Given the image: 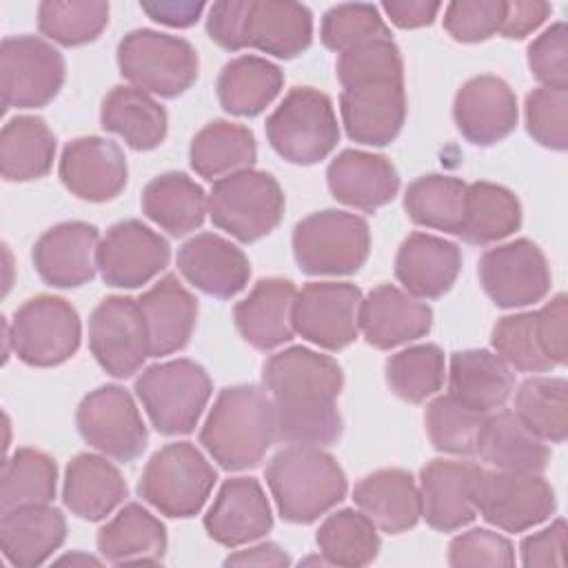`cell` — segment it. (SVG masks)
Here are the masks:
<instances>
[{
  "label": "cell",
  "mask_w": 568,
  "mask_h": 568,
  "mask_svg": "<svg viewBox=\"0 0 568 568\" xmlns=\"http://www.w3.org/2000/svg\"><path fill=\"white\" fill-rule=\"evenodd\" d=\"M275 408V435L288 444H326L342 430L335 399L344 386L339 364L304 346L271 355L262 366Z\"/></svg>",
  "instance_id": "obj_1"
},
{
  "label": "cell",
  "mask_w": 568,
  "mask_h": 568,
  "mask_svg": "<svg viewBox=\"0 0 568 568\" xmlns=\"http://www.w3.org/2000/svg\"><path fill=\"white\" fill-rule=\"evenodd\" d=\"M273 442V399L253 384L222 388L200 430V444L224 470L257 466Z\"/></svg>",
  "instance_id": "obj_2"
},
{
  "label": "cell",
  "mask_w": 568,
  "mask_h": 568,
  "mask_svg": "<svg viewBox=\"0 0 568 568\" xmlns=\"http://www.w3.org/2000/svg\"><path fill=\"white\" fill-rule=\"evenodd\" d=\"M277 513L288 524H313L346 497V475L337 459L313 444H291L264 470Z\"/></svg>",
  "instance_id": "obj_3"
},
{
  "label": "cell",
  "mask_w": 568,
  "mask_h": 568,
  "mask_svg": "<svg viewBox=\"0 0 568 568\" xmlns=\"http://www.w3.org/2000/svg\"><path fill=\"white\" fill-rule=\"evenodd\" d=\"M135 395L162 435H189L211 397V377L193 359L160 362L140 373Z\"/></svg>",
  "instance_id": "obj_4"
},
{
  "label": "cell",
  "mask_w": 568,
  "mask_h": 568,
  "mask_svg": "<svg viewBox=\"0 0 568 568\" xmlns=\"http://www.w3.org/2000/svg\"><path fill=\"white\" fill-rule=\"evenodd\" d=\"M215 479V468L191 442H175L151 455L138 495L162 515L186 519L202 510Z\"/></svg>",
  "instance_id": "obj_5"
},
{
  "label": "cell",
  "mask_w": 568,
  "mask_h": 568,
  "mask_svg": "<svg viewBox=\"0 0 568 568\" xmlns=\"http://www.w3.org/2000/svg\"><path fill=\"white\" fill-rule=\"evenodd\" d=\"M273 151L293 164H315L339 142L333 102L313 87H293L266 118Z\"/></svg>",
  "instance_id": "obj_6"
},
{
  "label": "cell",
  "mask_w": 568,
  "mask_h": 568,
  "mask_svg": "<svg viewBox=\"0 0 568 568\" xmlns=\"http://www.w3.org/2000/svg\"><path fill=\"white\" fill-rule=\"evenodd\" d=\"M368 251V224L355 213L326 209L293 229V255L306 275H351L364 266Z\"/></svg>",
  "instance_id": "obj_7"
},
{
  "label": "cell",
  "mask_w": 568,
  "mask_h": 568,
  "mask_svg": "<svg viewBox=\"0 0 568 568\" xmlns=\"http://www.w3.org/2000/svg\"><path fill=\"white\" fill-rule=\"evenodd\" d=\"M206 213L220 231L248 244L280 224L284 193L271 173L244 169L213 182Z\"/></svg>",
  "instance_id": "obj_8"
},
{
  "label": "cell",
  "mask_w": 568,
  "mask_h": 568,
  "mask_svg": "<svg viewBox=\"0 0 568 568\" xmlns=\"http://www.w3.org/2000/svg\"><path fill=\"white\" fill-rule=\"evenodd\" d=\"M118 67L135 89L178 98L197 78V53L184 38L135 29L118 44Z\"/></svg>",
  "instance_id": "obj_9"
},
{
  "label": "cell",
  "mask_w": 568,
  "mask_h": 568,
  "mask_svg": "<svg viewBox=\"0 0 568 568\" xmlns=\"http://www.w3.org/2000/svg\"><path fill=\"white\" fill-rule=\"evenodd\" d=\"M4 333L20 362L38 368L71 359L80 346L82 328L71 302L55 295H36L16 308Z\"/></svg>",
  "instance_id": "obj_10"
},
{
  "label": "cell",
  "mask_w": 568,
  "mask_h": 568,
  "mask_svg": "<svg viewBox=\"0 0 568 568\" xmlns=\"http://www.w3.org/2000/svg\"><path fill=\"white\" fill-rule=\"evenodd\" d=\"M62 53L36 38L11 36L0 49V89L4 109H38L49 104L64 84Z\"/></svg>",
  "instance_id": "obj_11"
},
{
  "label": "cell",
  "mask_w": 568,
  "mask_h": 568,
  "mask_svg": "<svg viewBox=\"0 0 568 568\" xmlns=\"http://www.w3.org/2000/svg\"><path fill=\"white\" fill-rule=\"evenodd\" d=\"M75 424L89 446L124 464L138 459L149 442L131 393L118 384L91 390L78 406Z\"/></svg>",
  "instance_id": "obj_12"
},
{
  "label": "cell",
  "mask_w": 568,
  "mask_h": 568,
  "mask_svg": "<svg viewBox=\"0 0 568 568\" xmlns=\"http://www.w3.org/2000/svg\"><path fill=\"white\" fill-rule=\"evenodd\" d=\"M477 513L506 532H524L546 521L555 508V490L539 473L484 470L475 486Z\"/></svg>",
  "instance_id": "obj_13"
},
{
  "label": "cell",
  "mask_w": 568,
  "mask_h": 568,
  "mask_svg": "<svg viewBox=\"0 0 568 568\" xmlns=\"http://www.w3.org/2000/svg\"><path fill=\"white\" fill-rule=\"evenodd\" d=\"M362 291L351 282H311L293 302V328L324 351H342L359 333Z\"/></svg>",
  "instance_id": "obj_14"
},
{
  "label": "cell",
  "mask_w": 568,
  "mask_h": 568,
  "mask_svg": "<svg viewBox=\"0 0 568 568\" xmlns=\"http://www.w3.org/2000/svg\"><path fill=\"white\" fill-rule=\"evenodd\" d=\"M477 273L484 293L499 308H521L541 302L550 291L546 255L526 237L488 248L479 260Z\"/></svg>",
  "instance_id": "obj_15"
},
{
  "label": "cell",
  "mask_w": 568,
  "mask_h": 568,
  "mask_svg": "<svg viewBox=\"0 0 568 568\" xmlns=\"http://www.w3.org/2000/svg\"><path fill=\"white\" fill-rule=\"evenodd\" d=\"M89 348L98 364L113 377L138 373L149 351V335L138 300L111 295L89 317Z\"/></svg>",
  "instance_id": "obj_16"
},
{
  "label": "cell",
  "mask_w": 568,
  "mask_h": 568,
  "mask_svg": "<svg viewBox=\"0 0 568 568\" xmlns=\"http://www.w3.org/2000/svg\"><path fill=\"white\" fill-rule=\"evenodd\" d=\"M171 260L169 242L140 220L113 224L100 240L95 264L104 284L138 288L151 282Z\"/></svg>",
  "instance_id": "obj_17"
},
{
  "label": "cell",
  "mask_w": 568,
  "mask_h": 568,
  "mask_svg": "<svg viewBox=\"0 0 568 568\" xmlns=\"http://www.w3.org/2000/svg\"><path fill=\"white\" fill-rule=\"evenodd\" d=\"M481 468L470 462L430 459L419 470L422 517L439 532H453L477 517L475 486Z\"/></svg>",
  "instance_id": "obj_18"
},
{
  "label": "cell",
  "mask_w": 568,
  "mask_h": 568,
  "mask_svg": "<svg viewBox=\"0 0 568 568\" xmlns=\"http://www.w3.org/2000/svg\"><path fill=\"white\" fill-rule=\"evenodd\" d=\"M62 184L84 202H109L126 186V158L106 138L84 135L71 140L60 155Z\"/></svg>",
  "instance_id": "obj_19"
},
{
  "label": "cell",
  "mask_w": 568,
  "mask_h": 568,
  "mask_svg": "<svg viewBox=\"0 0 568 568\" xmlns=\"http://www.w3.org/2000/svg\"><path fill=\"white\" fill-rule=\"evenodd\" d=\"M453 118L468 142L493 146L515 131L519 118L517 98L501 78L475 75L457 91Z\"/></svg>",
  "instance_id": "obj_20"
},
{
  "label": "cell",
  "mask_w": 568,
  "mask_h": 568,
  "mask_svg": "<svg viewBox=\"0 0 568 568\" xmlns=\"http://www.w3.org/2000/svg\"><path fill=\"white\" fill-rule=\"evenodd\" d=\"M339 111L353 142L386 146L399 135L406 120L404 82H366L342 89Z\"/></svg>",
  "instance_id": "obj_21"
},
{
  "label": "cell",
  "mask_w": 568,
  "mask_h": 568,
  "mask_svg": "<svg viewBox=\"0 0 568 568\" xmlns=\"http://www.w3.org/2000/svg\"><path fill=\"white\" fill-rule=\"evenodd\" d=\"M98 246L100 235L93 224L62 222L38 237L31 260L44 284L75 288L93 280Z\"/></svg>",
  "instance_id": "obj_22"
},
{
  "label": "cell",
  "mask_w": 568,
  "mask_h": 568,
  "mask_svg": "<svg viewBox=\"0 0 568 568\" xmlns=\"http://www.w3.org/2000/svg\"><path fill=\"white\" fill-rule=\"evenodd\" d=\"M204 528L213 541L237 548L264 537L273 528L268 499L255 477H231L220 486Z\"/></svg>",
  "instance_id": "obj_23"
},
{
  "label": "cell",
  "mask_w": 568,
  "mask_h": 568,
  "mask_svg": "<svg viewBox=\"0 0 568 568\" xmlns=\"http://www.w3.org/2000/svg\"><path fill=\"white\" fill-rule=\"evenodd\" d=\"M175 262L189 284L217 300L237 295L251 277V264L244 251L215 233H200L186 240Z\"/></svg>",
  "instance_id": "obj_24"
},
{
  "label": "cell",
  "mask_w": 568,
  "mask_h": 568,
  "mask_svg": "<svg viewBox=\"0 0 568 568\" xmlns=\"http://www.w3.org/2000/svg\"><path fill=\"white\" fill-rule=\"evenodd\" d=\"M430 326V306L393 284L375 286L359 304V331L364 339L379 351L419 339Z\"/></svg>",
  "instance_id": "obj_25"
},
{
  "label": "cell",
  "mask_w": 568,
  "mask_h": 568,
  "mask_svg": "<svg viewBox=\"0 0 568 568\" xmlns=\"http://www.w3.org/2000/svg\"><path fill=\"white\" fill-rule=\"evenodd\" d=\"M333 197L359 211H377L399 191V175L386 155L344 149L326 169Z\"/></svg>",
  "instance_id": "obj_26"
},
{
  "label": "cell",
  "mask_w": 568,
  "mask_h": 568,
  "mask_svg": "<svg viewBox=\"0 0 568 568\" xmlns=\"http://www.w3.org/2000/svg\"><path fill=\"white\" fill-rule=\"evenodd\" d=\"M459 271V246L430 233H410L395 257V277L408 295L422 300H437L448 293Z\"/></svg>",
  "instance_id": "obj_27"
},
{
  "label": "cell",
  "mask_w": 568,
  "mask_h": 568,
  "mask_svg": "<svg viewBox=\"0 0 568 568\" xmlns=\"http://www.w3.org/2000/svg\"><path fill=\"white\" fill-rule=\"evenodd\" d=\"M295 284L284 277H264L253 291L235 304L233 320L244 337L257 351H271L293 339Z\"/></svg>",
  "instance_id": "obj_28"
},
{
  "label": "cell",
  "mask_w": 568,
  "mask_h": 568,
  "mask_svg": "<svg viewBox=\"0 0 568 568\" xmlns=\"http://www.w3.org/2000/svg\"><path fill=\"white\" fill-rule=\"evenodd\" d=\"M67 539L64 515L49 504H27L0 517V546L9 564L33 568L44 564Z\"/></svg>",
  "instance_id": "obj_29"
},
{
  "label": "cell",
  "mask_w": 568,
  "mask_h": 568,
  "mask_svg": "<svg viewBox=\"0 0 568 568\" xmlns=\"http://www.w3.org/2000/svg\"><path fill=\"white\" fill-rule=\"evenodd\" d=\"M151 357L182 351L195 328L197 300L182 286L178 275H164L146 293L140 295Z\"/></svg>",
  "instance_id": "obj_30"
},
{
  "label": "cell",
  "mask_w": 568,
  "mask_h": 568,
  "mask_svg": "<svg viewBox=\"0 0 568 568\" xmlns=\"http://www.w3.org/2000/svg\"><path fill=\"white\" fill-rule=\"evenodd\" d=\"M359 510L384 532L399 535L422 517V497L415 479L402 468H382L362 477L353 488Z\"/></svg>",
  "instance_id": "obj_31"
},
{
  "label": "cell",
  "mask_w": 568,
  "mask_h": 568,
  "mask_svg": "<svg viewBox=\"0 0 568 568\" xmlns=\"http://www.w3.org/2000/svg\"><path fill=\"white\" fill-rule=\"evenodd\" d=\"M129 495L122 473L102 455L80 453L64 473L62 501L80 519L102 521Z\"/></svg>",
  "instance_id": "obj_32"
},
{
  "label": "cell",
  "mask_w": 568,
  "mask_h": 568,
  "mask_svg": "<svg viewBox=\"0 0 568 568\" xmlns=\"http://www.w3.org/2000/svg\"><path fill=\"white\" fill-rule=\"evenodd\" d=\"M513 388L515 377L499 355L486 348H468L450 355L448 395L464 406L488 415L508 402Z\"/></svg>",
  "instance_id": "obj_33"
},
{
  "label": "cell",
  "mask_w": 568,
  "mask_h": 568,
  "mask_svg": "<svg viewBox=\"0 0 568 568\" xmlns=\"http://www.w3.org/2000/svg\"><path fill=\"white\" fill-rule=\"evenodd\" d=\"M246 47L291 60L313 40V16L306 4L251 0L246 13Z\"/></svg>",
  "instance_id": "obj_34"
},
{
  "label": "cell",
  "mask_w": 568,
  "mask_h": 568,
  "mask_svg": "<svg viewBox=\"0 0 568 568\" xmlns=\"http://www.w3.org/2000/svg\"><path fill=\"white\" fill-rule=\"evenodd\" d=\"M98 550L115 566L162 564L166 555V528L140 504H126L98 530Z\"/></svg>",
  "instance_id": "obj_35"
},
{
  "label": "cell",
  "mask_w": 568,
  "mask_h": 568,
  "mask_svg": "<svg viewBox=\"0 0 568 568\" xmlns=\"http://www.w3.org/2000/svg\"><path fill=\"white\" fill-rule=\"evenodd\" d=\"M104 131L120 135L135 151H151L166 138L169 118L160 102L135 87H113L102 100Z\"/></svg>",
  "instance_id": "obj_36"
},
{
  "label": "cell",
  "mask_w": 568,
  "mask_h": 568,
  "mask_svg": "<svg viewBox=\"0 0 568 568\" xmlns=\"http://www.w3.org/2000/svg\"><path fill=\"white\" fill-rule=\"evenodd\" d=\"M477 455L497 470L541 473L548 466L550 448L513 410H497L486 415Z\"/></svg>",
  "instance_id": "obj_37"
},
{
  "label": "cell",
  "mask_w": 568,
  "mask_h": 568,
  "mask_svg": "<svg viewBox=\"0 0 568 568\" xmlns=\"http://www.w3.org/2000/svg\"><path fill=\"white\" fill-rule=\"evenodd\" d=\"M284 73L260 55H240L224 64L217 78V100L231 115L255 118L282 91Z\"/></svg>",
  "instance_id": "obj_38"
},
{
  "label": "cell",
  "mask_w": 568,
  "mask_h": 568,
  "mask_svg": "<svg viewBox=\"0 0 568 568\" xmlns=\"http://www.w3.org/2000/svg\"><path fill=\"white\" fill-rule=\"evenodd\" d=\"M142 211L158 226L180 237L202 226L206 213V195L186 173H162L142 191Z\"/></svg>",
  "instance_id": "obj_39"
},
{
  "label": "cell",
  "mask_w": 568,
  "mask_h": 568,
  "mask_svg": "<svg viewBox=\"0 0 568 568\" xmlns=\"http://www.w3.org/2000/svg\"><path fill=\"white\" fill-rule=\"evenodd\" d=\"M55 158V138L38 115H16L0 133V171L7 182L44 178Z\"/></svg>",
  "instance_id": "obj_40"
},
{
  "label": "cell",
  "mask_w": 568,
  "mask_h": 568,
  "mask_svg": "<svg viewBox=\"0 0 568 568\" xmlns=\"http://www.w3.org/2000/svg\"><path fill=\"white\" fill-rule=\"evenodd\" d=\"M255 158L257 146L251 129L229 120L209 122L195 133L189 149L193 171L211 182L251 169Z\"/></svg>",
  "instance_id": "obj_41"
},
{
  "label": "cell",
  "mask_w": 568,
  "mask_h": 568,
  "mask_svg": "<svg viewBox=\"0 0 568 568\" xmlns=\"http://www.w3.org/2000/svg\"><path fill=\"white\" fill-rule=\"evenodd\" d=\"M521 226V204L517 195L493 182H473L466 186L464 222L457 235L468 244H493Z\"/></svg>",
  "instance_id": "obj_42"
},
{
  "label": "cell",
  "mask_w": 568,
  "mask_h": 568,
  "mask_svg": "<svg viewBox=\"0 0 568 568\" xmlns=\"http://www.w3.org/2000/svg\"><path fill=\"white\" fill-rule=\"evenodd\" d=\"M466 186L468 184L453 175L430 173L417 178L404 193L408 220L426 229L457 235L464 222Z\"/></svg>",
  "instance_id": "obj_43"
},
{
  "label": "cell",
  "mask_w": 568,
  "mask_h": 568,
  "mask_svg": "<svg viewBox=\"0 0 568 568\" xmlns=\"http://www.w3.org/2000/svg\"><path fill=\"white\" fill-rule=\"evenodd\" d=\"M521 424L541 442L561 444L568 435V384L564 377H530L515 393Z\"/></svg>",
  "instance_id": "obj_44"
},
{
  "label": "cell",
  "mask_w": 568,
  "mask_h": 568,
  "mask_svg": "<svg viewBox=\"0 0 568 568\" xmlns=\"http://www.w3.org/2000/svg\"><path fill=\"white\" fill-rule=\"evenodd\" d=\"M315 541L326 564L333 566H366L379 552L377 526L364 513L353 508L328 515L322 521Z\"/></svg>",
  "instance_id": "obj_45"
},
{
  "label": "cell",
  "mask_w": 568,
  "mask_h": 568,
  "mask_svg": "<svg viewBox=\"0 0 568 568\" xmlns=\"http://www.w3.org/2000/svg\"><path fill=\"white\" fill-rule=\"evenodd\" d=\"M58 488L55 462L36 448H18L2 466L0 513L27 506L49 504Z\"/></svg>",
  "instance_id": "obj_46"
},
{
  "label": "cell",
  "mask_w": 568,
  "mask_h": 568,
  "mask_svg": "<svg viewBox=\"0 0 568 568\" xmlns=\"http://www.w3.org/2000/svg\"><path fill=\"white\" fill-rule=\"evenodd\" d=\"M106 24L109 2L47 0L38 7V27L42 36L62 47H80L93 42Z\"/></svg>",
  "instance_id": "obj_47"
},
{
  "label": "cell",
  "mask_w": 568,
  "mask_h": 568,
  "mask_svg": "<svg viewBox=\"0 0 568 568\" xmlns=\"http://www.w3.org/2000/svg\"><path fill=\"white\" fill-rule=\"evenodd\" d=\"M444 353L437 344L408 346L386 362V382L390 390L410 404H422L444 384Z\"/></svg>",
  "instance_id": "obj_48"
},
{
  "label": "cell",
  "mask_w": 568,
  "mask_h": 568,
  "mask_svg": "<svg viewBox=\"0 0 568 568\" xmlns=\"http://www.w3.org/2000/svg\"><path fill=\"white\" fill-rule=\"evenodd\" d=\"M424 424L433 448L448 455H477V444L486 424V413L473 410L450 395L426 406Z\"/></svg>",
  "instance_id": "obj_49"
},
{
  "label": "cell",
  "mask_w": 568,
  "mask_h": 568,
  "mask_svg": "<svg viewBox=\"0 0 568 568\" xmlns=\"http://www.w3.org/2000/svg\"><path fill=\"white\" fill-rule=\"evenodd\" d=\"M320 38L326 49L344 53L348 49H355L375 40H390V29L386 27L375 4L351 2V4H335L324 13Z\"/></svg>",
  "instance_id": "obj_50"
},
{
  "label": "cell",
  "mask_w": 568,
  "mask_h": 568,
  "mask_svg": "<svg viewBox=\"0 0 568 568\" xmlns=\"http://www.w3.org/2000/svg\"><path fill=\"white\" fill-rule=\"evenodd\" d=\"M490 342L497 355L517 371L544 373L555 368L541 346L535 311L501 317L493 328Z\"/></svg>",
  "instance_id": "obj_51"
},
{
  "label": "cell",
  "mask_w": 568,
  "mask_h": 568,
  "mask_svg": "<svg viewBox=\"0 0 568 568\" xmlns=\"http://www.w3.org/2000/svg\"><path fill=\"white\" fill-rule=\"evenodd\" d=\"M335 73L342 89L366 82H404V62L393 38L375 40L339 53Z\"/></svg>",
  "instance_id": "obj_52"
},
{
  "label": "cell",
  "mask_w": 568,
  "mask_h": 568,
  "mask_svg": "<svg viewBox=\"0 0 568 568\" xmlns=\"http://www.w3.org/2000/svg\"><path fill=\"white\" fill-rule=\"evenodd\" d=\"M526 129L530 138L550 149H568V89L539 87L526 95Z\"/></svg>",
  "instance_id": "obj_53"
},
{
  "label": "cell",
  "mask_w": 568,
  "mask_h": 568,
  "mask_svg": "<svg viewBox=\"0 0 568 568\" xmlns=\"http://www.w3.org/2000/svg\"><path fill=\"white\" fill-rule=\"evenodd\" d=\"M501 0H459L444 11V29L457 42H484L497 33L501 20Z\"/></svg>",
  "instance_id": "obj_54"
},
{
  "label": "cell",
  "mask_w": 568,
  "mask_h": 568,
  "mask_svg": "<svg viewBox=\"0 0 568 568\" xmlns=\"http://www.w3.org/2000/svg\"><path fill=\"white\" fill-rule=\"evenodd\" d=\"M530 73L552 89H568V29L555 22L528 47Z\"/></svg>",
  "instance_id": "obj_55"
},
{
  "label": "cell",
  "mask_w": 568,
  "mask_h": 568,
  "mask_svg": "<svg viewBox=\"0 0 568 568\" xmlns=\"http://www.w3.org/2000/svg\"><path fill=\"white\" fill-rule=\"evenodd\" d=\"M450 566H515L513 544L488 528L457 535L448 546Z\"/></svg>",
  "instance_id": "obj_56"
},
{
  "label": "cell",
  "mask_w": 568,
  "mask_h": 568,
  "mask_svg": "<svg viewBox=\"0 0 568 568\" xmlns=\"http://www.w3.org/2000/svg\"><path fill=\"white\" fill-rule=\"evenodd\" d=\"M251 0H222L209 7L206 33L226 51H240L246 47V13Z\"/></svg>",
  "instance_id": "obj_57"
},
{
  "label": "cell",
  "mask_w": 568,
  "mask_h": 568,
  "mask_svg": "<svg viewBox=\"0 0 568 568\" xmlns=\"http://www.w3.org/2000/svg\"><path fill=\"white\" fill-rule=\"evenodd\" d=\"M537 331L548 359L555 366L566 364L568 355V297L564 293L555 295L544 308L535 311Z\"/></svg>",
  "instance_id": "obj_58"
},
{
  "label": "cell",
  "mask_w": 568,
  "mask_h": 568,
  "mask_svg": "<svg viewBox=\"0 0 568 568\" xmlns=\"http://www.w3.org/2000/svg\"><path fill=\"white\" fill-rule=\"evenodd\" d=\"M566 521L555 519L548 528L521 539L519 552L524 566H564L566 550Z\"/></svg>",
  "instance_id": "obj_59"
},
{
  "label": "cell",
  "mask_w": 568,
  "mask_h": 568,
  "mask_svg": "<svg viewBox=\"0 0 568 568\" xmlns=\"http://www.w3.org/2000/svg\"><path fill=\"white\" fill-rule=\"evenodd\" d=\"M550 13H552V7L541 0L504 2L497 31L508 40H521L530 36L537 27H541Z\"/></svg>",
  "instance_id": "obj_60"
},
{
  "label": "cell",
  "mask_w": 568,
  "mask_h": 568,
  "mask_svg": "<svg viewBox=\"0 0 568 568\" xmlns=\"http://www.w3.org/2000/svg\"><path fill=\"white\" fill-rule=\"evenodd\" d=\"M388 20L399 29H419L433 24L442 4L428 0H388L382 4Z\"/></svg>",
  "instance_id": "obj_61"
},
{
  "label": "cell",
  "mask_w": 568,
  "mask_h": 568,
  "mask_svg": "<svg viewBox=\"0 0 568 568\" xmlns=\"http://www.w3.org/2000/svg\"><path fill=\"white\" fill-rule=\"evenodd\" d=\"M142 11L166 27H191L200 20L202 11H204V2H189V0H180V2H140Z\"/></svg>",
  "instance_id": "obj_62"
},
{
  "label": "cell",
  "mask_w": 568,
  "mask_h": 568,
  "mask_svg": "<svg viewBox=\"0 0 568 568\" xmlns=\"http://www.w3.org/2000/svg\"><path fill=\"white\" fill-rule=\"evenodd\" d=\"M288 555L273 541L251 546L246 550H235L224 559V566H288Z\"/></svg>",
  "instance_id": "obj_63"
}]
</instances>
